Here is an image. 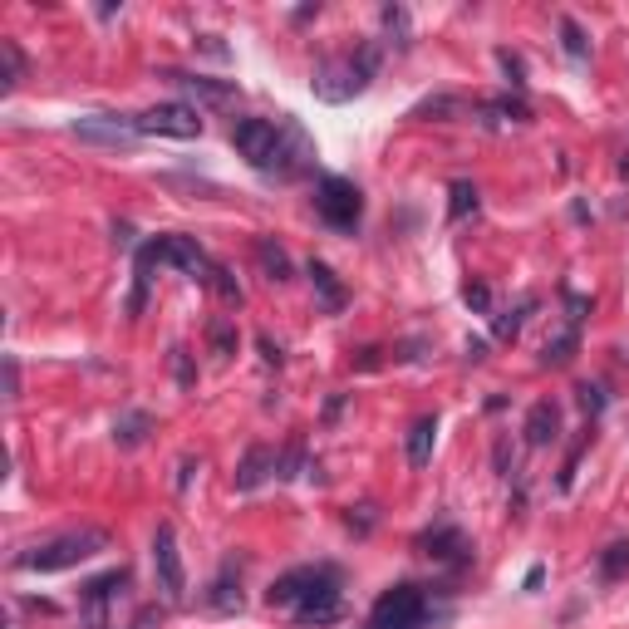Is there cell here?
Masks as SVG:
<instances>
[{
    "label": "cell",
    "mask_w": 629,
    "mask_h": 629,
    "mask_svg": "<svg viewBox=\"0 0 629 629\" xmlns=\"http://www.w3.org/2000/svg\"><path fill=\"white\" fill-rule=\"evenodd\" d=\"M575 394H580V408H585L590 418H600V413H605V389H600V384H580Z\"/></svg>",
    "instance_id": "d6a6232c"
},
{
    "label": "cell",
    "mask_w": 629,
    "mask_h": 629,
    "mask_svg": "<svg viewBox=\"0 0 629 629\" xmlns=\"http://www.w3.org/2000/svg\"><path fill=\"white\" fill-rule=\"evenodd\" d=\"M148 428H153V418H148L143 408H133V413H123L114 423V443L118 448H138V443L148 438Z\"/></svg>",
    "instance_id": "ffe728a7"
},
{
    "label": "cell",
    "mask_w": 629,
    "mask_h": 629,
    "mask_svg": "<svg viewBox=\"0 0 629 629\" xmlns=\"http://www.w3.org/2000/svg\"><path fill=\"white\" fill-rule=\"evenodd\" d=\"M315 212H320L325 227L354 231L364 222V192H359L349 177H320V187H315Z\"/></svg>",
    "instance_id": "5b68a950"
},
{
    "label": "cell",
    "mask_w": 629,
    "mask_h": 629,
    "mask_svg": "<svg viewBox=\"0 0 629 629\" xmlns=\"http://www.w3.org/2000/svg\"><path fill=\"white\" fill-rule=\"evenodd\" d=\"M300 467H305V443H290L286 453H281V467H276V477H300Z\"/></svg>",
    "instance_id": "4dcf8cb0"
},
{
    "label": "cell",
    "mask_w": 629,
    "mask_h": 629,
    "mask_svg": "<svg viewBox=\"0 0 629 629\" xmlns=\"http://www.w3.org/2000/svg\"><path fill=\"white\" fill-rule=\"evenodd\" d=\"M148 246H153L158 266H177V271H187V276H197V281H212V261H207V251H202L192 236H158V241H148Z\"/></svg>",
    "instance_id": "9c48e42d"
},
{
    "label": "cell",
    "mask_w": 629,
    "mask_h": 629,
    "mask_svg": "<svg viewBox=\"0 0 629 629\" xmlns=\"http://www.w3.org/2000/svg\"><path fill=\"white\" fill-rule=\"evenodd\" d=\"M453 610L448 605H433V595L423 590V585H394V590H384L379 600H374V610H369V629H433L443 625Z\"/></svg>",
    "instance_id": "7a4b0ae2"
},
{
    "label": "cell",
    "mask_w": 629,
    "mask_h": 629,
    "mask_svg": "<svg viewBox=\"0 0 629 629\" xmlns=\"http://www.w3.org/2000/svg\"><path fill=\"white\" fill-rule=\"evenodd\" d=\"M418 551L433 556V561H448V566H467V561H472V546H467V536H462L458 526H433V531H423V536H418Z\"/></svg>",
    "instance_id": "8fae6325"
},
{
    "label": "cell",
    "mask_w": 629,
    "mask_h": 629,
    "mask_svg": "<svg viewBox=\"0 0 629 629\" xmlns=\"http://www.w3.org/2000/svg\"><path fill=\"white\" fill-rule=\"evenodd\" d=\"M281 467V458H276V448H266V443H256V448H246V458H241V467H236V492H256L271 472Z\"/></svg>",
    "instance_id": "7c38bea8"
},
{
    "label": "cell",
    "mask_w": 629,
    "mask_h": 629,
    "mask_svg": "<svg viewBox=\"0 0 629 629\" xmlns=\"http://www.w3.org/2000/svg\"><path fill=\"white\" fill-rule=\"evenodd\" d=\"M5 394H10V399L20 394V369H15V359H5Z\"/></svg>",
    "instance_id": "d590c367"
},
{
    "label": "cell",
    "mask_w": 629,
    "mask_h": 629,
    "mask_svg": "<svg viewBox=\"0 0 629 629\" xmlns=\"http://www.w3.org/2000/svg\"><path fill=\"white\" fill-rule=\"evenodd\" d=\"M256 349H261V359H266V364H281V349L271 344V335H261V340H256Z\"/></svg>",
    "instance_id": "8d00e7d4"
},
{
    "label": "cell",
    "mask_w": 629,
    "mask_h": 629,
    "mask_svg": "<svg viewBox=\"0 0 629 629\" xmlns=\"http://www.w3.org/2000/svg\"><path fill=\"white\" fill-rule=\"evenodd\" d=\"M433 443H438V418L423 413V418L408 428V462H413V467H428V462H433Z\"/></svg>",
    "instance_id": "9a60e30c"
},
{
    "label": "cell",
    "mask_w": 629,
    "mask_h": 629,
    "mask_svg": "<svg viewBox=\"0 0 629 629\" xmlns=\"http://www.w3.org/2000/svg\"><path fill=\"white\" fill-rule=\"evenodd\" d=\"M526 443L531 448H551L556 438H561V408L551 399H541V403H531V413H526Z\"/></svg>",
    "instance_id": "4fadbf2b"
},
{
    "label": "cell",
    "mask_w": 629,
    "mask_h": 629,
    "mask_svg": "<svg viewBox=\"0 0 629 629\" xmlns=\"http://www.w3.org/2000/svg\"><path fill=\"white\" fill-rule=\"evenodd\" d=\"M207 340H212V349H217V354H236V330H231L227 320H212Z\"/></svg>",
    "instance_id": "f1b7e54d"
},
{
    "label": "cell",
    "mask_w": 629,
    "mask_h": 629,
    "mask_svg": "<svg viewBox=\"0 0 629 629\" xmlns=\"http://www.w3.org/2000/svg\"><path fill=\"white\" fill-rule=\"evenodd\" d=\"M207 286L217 290V295H222L227 305H241V286L231 281V271H227V266H212V281H207Z\"/></svg>",
    "instance_id": "4316f807"
},
{
    "label": "cell",
    "mask_w": 629,
    "mask_h": 629,
    "mask_svg": "<svg viewBox=\"0 0 629 629\" xmlns=\"http://www.w3.org/2000/svg\"><path fill=\"white\" fill-rule=\"evenodd\" d=\"M138 133H158V138H197L202 133V118L192 104H153L133 118Z\"/></svg>",
    "instance_id": "ba28073f"
},
{
    "label": "cell",
    "mask_w": 629,
    "mask_h": 629,
    "mask_svg": "<svg viewBox=\"0 0 629 629\" xmlns=\"http://www.w3.org/2000/svg\"><path fill=\"white\" fill-rule=\"evenodd\" d=\"M256 261H261V271H266V281H290V256L281 241H271V236H256Z\"/></svg>",
    "instance_id": "ac0fdd59"
},
{
    "label": "cell",
    "mask_w": 629,
    "mask_h": 629,
    "mask_svg": "<svg viewBox=\"0 0 629 629\" xmlns=\"http://www.w3.org/2000/svg\"><path fill=\"white\" fill-rule=\"evenodd\" d=\"M172 364H177V384L192 389V364H187V349H172Z\"/></svg>",
    "instance_id": "e575fe53"
},
{
    "label": "cell",
    "mask_w": 629,
    "mask_h": 629,
    "mask_svg": "<svg viewBox=\"0 0 629 629\" xmlns=\"http://www.w3.org/2000/svg\"><path fill=\"white\" fill-rule=\"evenodd\" d=\"M428 114H462V104L458 99H448V94H438V99H423V104H418V109H413V118H428Z\"/></svg>",
    "instance_id": "f546056e"
},
{
    "label": "cell",
    "mask_w": 629,
    "mask_h": 629,
    "mask_svg": "<svg viewBox=\"0 0 629 629\" xmlns=\"http://www.w3.org/2000/svg\"><path fill=\"white\" fill-rule=\"evenodd\" d=\"M374 74H379V45H359L354 55L320 59L315 74H310V89L325 104H349V99H359L374 84Z\"/></svg>",
    "instance_id": "6da1fadb"
},
{
    "label": "cell",
    "mask_w": 629,
    "mask_h": 629,
    "mask_svg": "<svg viewBox=\"0 0 629 629\" xmlns=\"http://www.w3.org/2000/svg\"><path fill=\"white\" fill-rule=\"evenodd\" d=\"M310 575H315V566H295V571L281 575V580L266 590L271 610H295V605H300V595H305V585H310Z\"/></svg>",
    "instance_id": "5bb4252c"
},
{
    "label": "cell",
    "mask_w": 629,
    "mask_h": 629,
    "mask_svg": "<svg viewBox=\"0 0 629 629\" xmlns=\"http://www.w3.org/2000/svg\"><path fill=\"white\" fill-rule=\"evenodd\" d=\"M207 605H212V610H241V575H236V561H227V571L212 580Z\"/></svg>",
    "instance_id": "d6986e66"
},
{
    "label": "cell",
    "mask_w": 629,
    "mask_h": 629,
    "mask_svg": "<svg viewBox=\"0 0 629 629\" xmlns=\"http://www.w3.org/2000/svg\"><path fill=\"white\" fill-rule=\"evenodd\" d=\"M20 79H25V55H20V45H15V40H0V89L10 94Z\"/></svg>",
    "instance_id": "44dd1931"
},
{
    "label": "cell",
    "mask_w": 629,
    "mask_h": 629,
    "mask_svg": "<svg viewBox=\"0 0 629 629\" xmlns=\"http://www.w3.org/2000/svg\"><path fill=\"white\" fill-rule=\"evenodd\" d=\"M531 310H536V295H526V300H521L516 310H507V315H497V325H492V330H497V340H516Z\"/></svg>",
    "instance_id": "cb8c5ba5"
},
{
    "label": "cell",
    "mask_w": 629,
    "mask_h": 629,
    "mask_svg": "<svg viewBox=\"0 0 629 629\" xmlns=\"http://www.w3.org/2000/svg\"><path fill=\"white\" fill-rule=\"evenodd\" d=\"M340 615H344L340 575H335V566H315L300 605H295V625H335Z\"/></svg>",
    "instance_id": "277c9868"
},
{
    "label": "cell",
    "mask_w": 629,
    "mask_h": 629,
    "mask_svg": "<svg viewBox=\"0 0 629 629\" xmlns=\"http://www.w3.org/2000/svg\"><path fill=\"white\" fill-rule=\"evenodd\" d=\"M310 281H315V295H320V305H325V315H340L344 310V286L335 281V271L325 266V261H310Z\"/></svg>",
    "instance_id": "e0dca14e"
},
{
    "label": "cell",
    "mask_w": 629,
    "mask_h": 629,
    "mask_svg": "<svg viewBox=\"0 0 629 629\" xmlns=\"http://www.w3.org/2000/svg\"><path fill=\"white\" fill-rule=\"evenodd\" d=\"M163 79H172V84H182L187 94H197L202 104H231V84H212V79H202V74H177V69H163Z\"/></svg>",
    "instance_id": "2e32d148"
},
{
    "label": "cell",
    "mask_w": 629,
    "mask_h": 629,
    "mask_svg": "<svg viewBox=\"0 0 629 629\" xmlns=\"http://www.w3.org/2000/svg\"><path fill=\"white\" fill-rule=\"evenodd\" d=\"M575 344H580V335H575V325H571V330H561L556 340H546V349H541V364H546V369H561V364H571Z\"/></svg>",
    "instance_id": "603a6c76"
},
{
    "label": "cell",
    "mask_w": 629,
    "mask_h": 629,
    "mask_svg": "<svg viewBox=\"0 0 629 629\" xmlns=\"http://www.w3.org/2000/svg\"><path fill=\"white\" fill-rule=\"evenodd\" d=\"M625 575H629V541H615L600 556V580H625Z\"/></svg>",
    "instance_id": "d4e9b609"
},
{
    "label": "cell",
    "mask_w": 629,
    "mask_h": 629,
    "mask_svg": "<svg viewBox=\"0 0 629 629\" xmlns=\"http://www.w3.org/2000/svg\"><path fill=\"white\" fill-rule=\"evenodd\" d=\"M384 25H389L394 45H399V50H408V10H403V5H384Z\"/></svg>",
    "instance_id": "484cf974"
},
{
    "label": "cell",
    "mask_w": 629,
    "mask_h": 629,
    "mask_svg": "<svg viewBox=\"0 0 629 629\" xmlns=\"http://www.w3.org/2000/svg\"><path fill=\"white\" fill-rule=\"evenodd\" d=\"M109 546V531H99V526H79V531H64L55 541H45V546H30V551H20L15 556V571H69V566H79V561H89V556H99Z\"/></svg>",
    "instance_id": "3957f363"
},
{
    "label": "cell",
    "mask_w": 629,
    "mask_h": 629,
    "mask_svg": "<svg viewBox=\"0 0 629 629\" xmlns=\"http://www.w3.org/2000/svg\"><path fill=\"white\" fill-rule=\"evenodd\" d=\"M561 40H566V55H571V59L590 55V45H585V35H580V25H575V20H561Z\"/></svg>",
    "instance_id": "83f0119b"
},
{
    "label": "cell",
    "mask_w": 629,
    "mask_h": 629,
    "mask_svg": "<svg viewBox=\"0 0 629 629\" xmlns=\"http://www.w3.org/2000/svg\"><path fill=\"white\" fill-rule=\"evenodd\" d=\"M462 300H467L477 315H487V310H492V290L482 286V281H467V286H462Z\"/></svg>",
    "instance_id": "1f68e13d"
},
{
    "label": "cell",
    "mask_w": 629,
    "mask_h": 629,
    "mask_svg": "<svg viewBox=\"0 0 629 629\" xmlns=\"http://www.w3.org/2000/svg\"><path fill=\"white\" fill-rule=\"evenodd\" d=\"M448 197H453V202H448V222H467V217L477 212V187H472L467 177H458V182L448 187Z\"/></svg>",
    "instance_id": "7402d4cb"
},
{
    "label": "cell",
    "mask_w": 629,
    "mask_h": 629,
    "mask_svg": "<svg viewBox=\"0 0 629 629\" xmlns=\"http://www.w3.org/2000/svg\"><path fill=\"white\" fill-rule=\"evenodd\" d=\"M74 138L104 143V148H128L138 138V128H133V118H118V114H84L74 118Z\"/></svg>",
    "instance_id": "30bf717a"
},
{
    "label": "cell",
    "mask_w": 629,
    "mask_h": 629,
    "mask_svg": "<svg viewBox=\"0 0 629 629\" xmlns=\"http://www.w3.org/2000/svg\"><path fill=\"white\" fill-rule=\"evenodd\" d=\"M158 620H163V615H158V610H143V615H138V620H133V629H153V625H158Z\"/></svg>",
    "instance_id": "74e56055"
},
{
    "label": "cell",
    "mask_w": 629,
    "mask_h": 629,
    "mask_svg": "<svg viewBox=\"0 0 629 629\" xmlns=\"http://www.w3.org/2000/svg\"><path fill=\"white\" fill-rule=\"evenodd\" d=\"M497 64H502V74H507V84H512V89L526 84V79H521V59H516L512 50H497Z\"/></svg>",
    "instance_id": "836d02e7"
},
{
    "label": "cell",
    "mask_w": 629,
    "mask_h": 629,
    "mask_svg": "<svg viewBox=\"0 0 629 629\" xmlns=\"http://www.w3.org/2000/svg\"><path fill=\"white\" fill-rule=\"evenodd\" d=\"M123 585H128V571H123V566L94 575V580L79 590V620L89 629H109V605L123 595Z\"/></svg>",
    "instance_id": "8992f818"
},
{
    "label": "cell",
    "mask_w": 629,
    "mask_h": 629,
    "mask_svg": "<svg viewBox=\"0 0 629 629\" xmlns=\"http://www.w3.org/2000/svg\"><path fill=\"white\" fill-rule=\"evenodd\" d=\"M153 571H158V590L168 595L172 605L187 595V571H182V551H177V531L168 521L153 531Z\"/></svg>",
    "instance_id": "52a82bcc"
}]
</instances>
